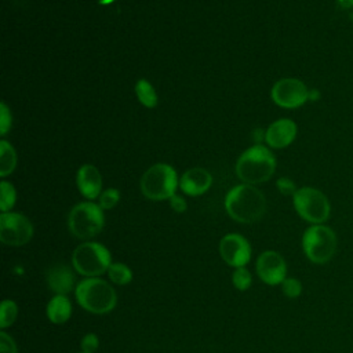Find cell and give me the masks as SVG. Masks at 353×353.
<instances>
[{"label": "cell", "instance_id": "obj_21", "mask_svg": "<svg viewBox=\"0 0 353 353\" xmlns=\"http://www.w3.org/2000/svg\"><path fill=\"white\" fill-rule=\"evenodd\" d=\"M17 201V192L11 182L3 179L0 182V210L1 212H8Z\"/></svg>", "mask_w": 353, "mask_h": 353}, {"label": "cell", "instance_id": "obj_7", "mask_svg": "<svg viewBox=\"0 0 353 353\" xmlns=\"http://www.w3.org/2000/svg\"><path fill=\"white\" fill-rule=\"evenodd\" d=\"M105 225L103 210L99 204L92 201H83L76 204L68 216V226L70 233L81 240L97 236Z\"/></svg>", "mask_w": 353, "mask_h": 353}, {"label": "cell", "instance_id": "obj_18", "mask_svg": "<svg viewBox=\"0 0 353 353\" xmlns=\"http://www.w3.org/2000/svg\"><path fill=\"white\" fill-rule=\"evenodd\" d=\"M17 167V153L14 146L6 141H0V176L6 178L12 174Z\"/></svg>", "mask_w": 353, "mask_h": 353}, {"label": "cell", "instance_id": "obj_1", "mask_svg": "<svg viewBox=\"0 0 353 353\" xmlns=\"http://www.w3.org/2000/svg\"><path fill=\"white\" fill-rule=\"evenodd\" d=\"M225 210L240 223H254L266 212V197L254 185H236L226 193Z\"/></svg>", "mask_w": 353, "mask_h": 353}, {"label": "cell", "instance_id": "obj_30", "mask_svg": "<svg viewBox=\"0 0 353 353\" xmlns=\"http://www.w3.org/2000/svg\"><path fill=\"white\" fill-rule=\"evenodd\" d=\"M170 205L175 212H185L186 208H188V204H186L185 199L182 196L176 194V193L170 199Z\"/></svg>", "mask_w": 353, "mask_h": 353}, {"label": "cell", "instance_id": "obj_13", "mask_svg": "<svg viewBox=\"0 0 353 353\" xmlns=\"http://www.w3.org/2000/svg\"><path fill=\"white\" fill-rule=\"evenodd\" d=\"M296 124L290 119L273 121L265 131V141L273 149H283L292 143L296 137Z\"/></svg>", "mask_w": 353, "mask_h": 353}, {"label": "cell", "instance_id": "obj_20", "mask_svg": "<svg viewBox=\"0 0 353 353\" xmlns=\"http://www.w3.org/2000/svg\"><path fill=\"white\" fill-rule=\"evenodd\" d=\"M108 276L112 283L117 285H125L132 280V272L125 263L114 262L108 269Z\"/></svg>", "mask_w": 353, "mask_h": 353}, {"label": "cell", "instance_id": "obj_12", "mask_svg": "<svg viewBox=\"0 0 353 353\" xmlns=\"http://www.w3.org/2000/svg\"><path fill=\"white\" fill-rule=\"evenodd\" d=\"M256 273L259 279L269 284H281L287 277V263L277 251H263L256 259Z\"/></svg>", "mask_w": 353, "mask_h": 353}, {"label": "cell", "instance_id": "obj_14", "mask_svg": "<svg viewBox=\"0 0 353 353\" xmlns=\"http://www.w3.org/2000/svg\"><path fill=\"white\" fill-rule=\"evenodd\" d=\"M76 185L79 192L88 200H94L102 193V176L92 164H84L77 170Z\"/></svg>", "mask_w": 353, "mask_h": 353}, {"label": "cell", "instance_id": "obj_10", "mask_svg": "<svg viewBox=\"0 0 353 353\" xmlns=\"http://www.w3.org/2000/svg\"><path fill=\"white\" fill-rule=\"evenodd\" d=\"M272 101L284 109H295L302 106L310 97L303 81L292 77L277 80L270 91Z\"/></svg>", "mask_w": 353, "mask_h": 353}, {"label": "cell", "instance_id": "obj_4", "mask_svg": "<svg viewBox=\"0 0 353 353\" xmlns=\"http://www.w3.org/2000/svg\"><path fill=\"white\" fill-rule=\"evenodd\" d=\"M179 186V179L175 168L165 163H157L149 167L139 181L142 194L154 201L170 200Z\"/></svg>", "mask_w": 353, "mask_h": 353}, {"label": "cell", "instance_id": "obj_5", "mask_svg": "<svg viewBox=\"0 0 353 353\" xmlns=\"http://www.w3.org/2000/svg\"><path fill=\"white\" fill-rule=\"evenodd\" d=\"M338 247V239L335 232L324 225H312L309 226L302 236V250L306 258L316 263L324 265L330 262Z\"/></svg>", "mask_w": 353, "mask_h": 353}, {"label": "cell", "instance_id": "obj_8", "mask_svg": "<svg viewBox=\"0 0 353 353\" xmlns=\"http://www.w3.org/2000/svg\"><path fill=\"white\" fill-rule=\"evenodd\" d=\"M294 208L298 215L312 225L324 223L331 214V205L327 196L310 186L299 188L292 196Z\"/></svg>", "mask_w": 353, "mask_h": 353}, {"label": "cell", "instance_id": "obj_27", "mask_svg": "<svg viewBox=\"0 0 353 353\" xmlns=\"http://www.w3.org/2000/svg\"><path fill=\"white\" fill-rule=\"evenodd\" d=\"M80 346L83 353H94L99 347V339L95 334H87L83 336Z\"/></svg>", "mask_w": 353, "mask_h": 353}, {"label": "cell", "instance_id": "obj_16", "mask_svg": "<svg viewBox=\"0 0 353 353\" xmlns=\"http://www.w3.org/2000/svg\"><path fill=\"white\" fill-rule=\"evenodd\" d=\"M47 284L55 295H66L74 288V274L69 266L57 263L47 272Z\"/></svg>", "mask_w": 353, "mask_h": 353}, {"label": "cell", "instance_id": "obj_9", "mask_svg": "<svg viewBox=\"0 0 353 353\" xmlns=\"http://www.w3.org/2000/svg\"><path fill=\"white\" fill-rule=\"evenodd\" d=\"M33 237L32 222L19 212H1L0 215V241L6 245H25Z\"/></svg>", "mask_w": 353, "mask_h": 353}, {"label": "cell", "instance_id": "obj_25", "mask_svg": "<svg viewBox=\"0 0 353 353\" xmlns=\"http://www.w3.org/2000/svg\"><path fill=\"white\" fill-rule=\"evenodd\" d=\"M120 200V192L119 189H114V188H110V189H106L101 193L99 196V207L102 210H110L113 207H116V204L119 203Z\"/></svg>", "mask_w": 353, "mask_h": 353}, {"label": "cell", "instance_id": "obj_15", "mask_svg": "<svg viewBox=\"0 0 353 353\" xmlns=\"http://www.w3.org/2000/svg\"><path fill=\"white\" fill-rule=\"evenodd\" d=\"M212 185V175L201 167H194L182 174L179 178V188L188 196H200L205 193Z\"/></svg>", "mask_w": 353, "mask_h": 353}, {"label": "cell", "instance_id": "obj_6", "mask_svg": "<svg viewBox=\"0 0 353 353\" xmlns=\"http://www.w3.org/2000/svg\"><path fill=\"white\" fill-rule=\"evenodd\" d=\"M72 263L77 273L97 277L108 272L112 265L109 250L97 241H85L77 245L72 254Z\"/></svg>", "mask_w": 353, "mask_h": 353}, {"label": "cell", "instance_id": "obj_31", "mask_svg": "<svg viewBox=\"0 0 353 353\" xmlns=\"http://www.w3.org/2000/svg\"><path fill=\"white\" fill-rule=\"evenodd\" d=\"M114 0H99L101 4H109V3H113Z\"/></svg>", "mask_w": 353, "mask_h": 353}, {"label": "cell", "instance_id": "obj_22", "mask_svg": "<svg viewBox=\"0 0 353 353\" xmlns=\"http://www.w3.org/2000/svg\"><path fill=\"white\" fill-rule=\"evenodd\" d=\"M18 316V306L11 299H4L0 306V327L7 328L10 327Z\"/></svg>", "mask_w": 353, "mask_h": 353}, {"label": "cell", "instance_id": "obj_2", "mask_svg": "<svg viewBox=\"0 0 353 353\" xmlns=\"http://www.w3.org/2000/svg\"><path fill=\"white\" fill-rule=\"evenodd\" d=\"M276 170V157L263 145H254L245 149L236 163V174L240 181L248 185L266 182Z\"/></svg>", "mask_w": 353, "mask_h": 353}, {"label": "cell", "instance_id": "obj_24", "mask_svg": "<svg viewBox=\"0 0 353 353\" xmlns=\"http://www.w3.org/2000/svg\"><path fill=\"white\" fill-rule=\"evenodd\" d=\"M281 291L287 298L295 299L302 294V283L295 277H285L281 283Z\"/></svg>", "mask_w": 353, "mask_h": 353}, {"label": "cell", "instance_id": "obj_26", "mask_svg": "<svg viewBox=\"0 0 353 353\" xmlns=\"http://www.w3.org/2000/svg\"><path fill=\"white\" fill-rule=\"evenodd\" d=\"M11 124H12L11 110L4 102H1L0 103V135L4 137L11 130Z\"/></svg>", "mask_w": 353, "mask_h": 353}, {"label": "cell", "instance_id": "obj_11", "mask_svg": "<svg viewBox=\"0 0 353 353\" xmlns=\"http://www.w3.org/2000/svg\"><path fill=\"white\" fill-rule=\"evenodd\" d=\"M219 254L229 266L243 268L251 259V245L244 236L229 233L219 241Z\"/></svg>", "mask_w": 353, "mask_h": 353}, {"label": "cell", "instance_id": "obj_23", "mask_svg": "<svg viewBox=\"0 0 353 353\" xmlns=\"http://www.w3.org/2000/svg\"><path fill=\"white\" fill-rule=\"evenodd\" d=\"M232 281H233V285L240 290V291H245L250 288L251 283H252V276L250 273V270L243 266V268H236L234 272H233V276H232Z\"/></svg>", "mask_w": 353, "mask_h": 353}, {"label": "cell", "instance_id": "obj_29", "mask_svg": "<svg viewBox=\"0 0 353 353\" xmlns=\"http://www.w3.org/2000/svg\"><path fill=\"white\" fill-rule=\"evenodd\" d=\"M276 185H277V189L280 190V193L284 194V196H287V194H292L294 196V193L296 192L294 182L291 179H288V178H280Z\"/></svg>", "mask_w": 353, "mask_h": 353}, {"label": "cell", "instance_id": "obj_19", "mask_svg": "<svg viewBox=\"0 0 353 353\" xmlns=\"http://www.w3.org/2000/svg\"><path fill=\"white\" fill-rule=\"evenodd\" d=\"M135 94H137L139 103L143 105L145 108L153 109L157 106V102H159L157 92H156L154 87L146 79H139L135 83Z\"/></svg>", "mask_w": 353, "mask_h": 353}, {"label": "cell", "instance_id": "obj_28", "mask_svg": "<svg viewBox=\"0 0 353 353\" xmlns=\"http://www.w3.org/2000/svg\"><path fill=\"white\" fill-rule=\"evenodd\" d=\"M0 353H18L14 339L4 331L0 332Z\"/></svg>", "mask_w": 353, "mask_h": 353}, {"label": "cell", "instance_id": "obj_17", "mask_svg": "<svg viewBox=\"0 0 353 353\" xmlns=\"http://www.w3.org/2000/svg\"><path fill=\"white\" fill-rule=\"evenodd\" d=\"M72 303L66 295H54L47 305V316L54 324H63L70 319Z\"/></svg>", "mask_w": 353, "mask_h": 353}, {"label": "cell", "instance_id": "obj_3", "mask_svg": "<svg viewBox=\"0 0 353 353\" xmlns=\"http://www.w3.org/2000/svg\"><path fill=\"white\" fill-rule=\"evenodd\" d=\"M74 295L84 310L95 314L109 313L117 303V295L113 287L99 277L81 280L74 288Z\"/></svg>", "mask_w": 353, "mask_h": 353}]
</instances>
